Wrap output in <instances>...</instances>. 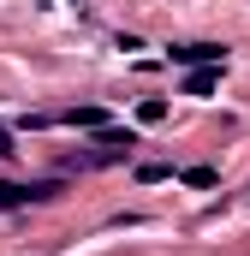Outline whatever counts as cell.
Segmentation results:
<instances>
[{"label": "cell", "mask_w": 250, "mask_h": 256, "mask_svg": "<svg viewBox=\"0 0 250 256\" xmlns=\"http://www.w3.org/2000/svg\"><path fill=\"white\" fill-rule=\"evenodd\" d=\"M167 173H173L167 161H143V167H137V179H143V185H155V179H167Z\"/></svg>", "instance_id": "ba28073f"}, {"label": "cell", "mask_w": 250, "mask_h": 256, "mask_svg": "<svg viewBox=\"0 0 250 256\" xmlns=\"http://www.w3.org/2000/svg\"><path fill=\"white\" fill-rule=\"evenodd\" d=\"M214 78H220V66H190V72H185V96H208Z\"/></svg>", "instance_id": "277c9868"}, {"label": "cell", "mask_w": 250, "mask_h": 256, "mask_svg": "<svg viewBox=\"0 0 250 256\" xmlns=\"http://www.w3.org/2000/svg\"><path fill=\"white\" fill-rule=\"evenodd\" d=\"M12 149H18V143H12V131L0 126V155H12Z\"/></svg>", "instance_id": "9c48e42d"}, {"label": "cell", "mask_w": 250, "mask_h": 256, "mask_svg": "<svg viewBox=\"0 0 250 256\" xmlns=\"http://www.w3.org/2000/svg\"><path fill=\"white\" fill-rule=\"evenodd\" d=\"M179 179H185V185H196V191H208V185H214V167H185Z\"/></svg>", "instance_id": "52a82bcc"}, {"label": "cell", "mask_w": 250, "mask_h": 256, "mask_svg": "<svg viewBox=\"0 0 250 256\" xmlns=\"http://www.w3.org/2000/svg\"><path fill=\"white\" fill-rule=\"evenodd\" d=\"M137 120H143V126H161V120H167V102H161V96H149V102L137 108Z\"/></svg>", "instance_id": "8992f818"}, {"label": "cell", "mask_w": 250, "mask_h": 256, "mask_svg": "<svg viewBox=\"0 0 250 256\" xmlns=\"http://www.w3.org/2000/svg\"><path fill=\"white\" fill-rule=\"evenodd\" d=\"M131 131H120V126H102L84 149H72L66 155V167H78V173H90V167H114V161H131Z\"/></svg>", "instance_id": "6da1fadb"}, {"label": "cell", "mask_w": 250, "mask_h": 256, "mask_svg": "<svg viewBox=\"0 0 250 256\" xmlns=\"http://www.w3.org/2000/svg\"><path fill=\"white\" fill-rule=\"evenodd\" d=\"M60 185H0V214L6 208H30V202H48Z\"/></svg>", "instance_id": "7a4b0ae2"}, {"label": "cell", "mask_w": 250, "mask_h": 256, "mask_svg": "<svg viewBox=\"0 0 250 256\" xmlns=\"http://www.w3.org/2000/svg\"><path fill=\"white\" fill-rule=\"evenodd\" d=\"M60 126H78V131H96V126H108V114H102V108H72V114H60Z\"/></svg>", "instance_id": "5b68a950"}, {"label": "cell", "mask_w": 250, "mask_h": 256, "mask_svg": "<svg viewBox=\"0 0 250 256\" xmlns=\"http://www.w3.org/2000/svg\"><path fill=\"white\" fill-rule=\"evenodd\" d=\"M173 60L179 66H226V48L220 42H185V48H173Z\"/></svg>", "instance_id": "3957f363"}]
</instances>
